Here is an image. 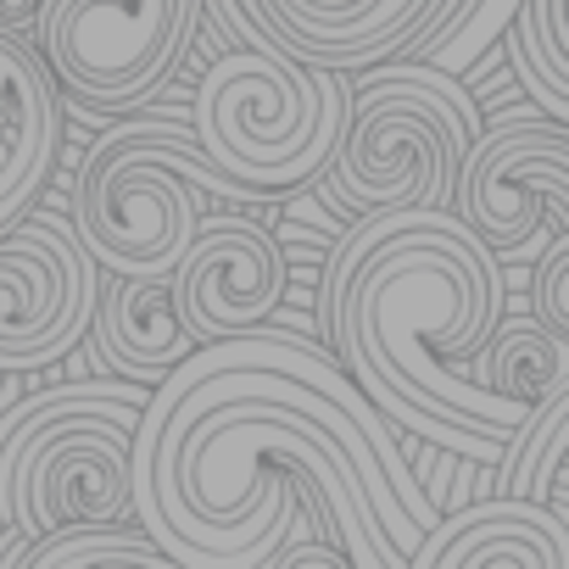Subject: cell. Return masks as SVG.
<instances>
[{"instance_id":"52a82bcc","label":"cell","mask_w":569,"mask_h":569,"mask_svg":"<svg viewBox=\"0 0 569 569\" xmlns=\"http://www.w3.org/2000/svg\"><path fill=\"white\" fill-rule=\"evenodd\" d=\"M458 223L502 262L536 257L541 234L569 229V134L547 112H502L480 123L452 173Z\"/></svg>"},{"instance_id":"30bf717a","label":"cell","mask_w":569,"mask_h":569,"mask_svg":"<svg viewBox=\"0 0 569 569\" xmlns=\"http://www.w3.org/2000/svg\"><path fill=\"white\" fill-rule=\"evenodd\" d=\"M408 569H569V519L530 497H486L436 519Z\"/></svg>"},{"instance_id":"5b68a950","label":"cell","mask_w":569,"mask_h":569,"mask_svg":"<svg viewBox=\"0 0 569 569\" xmlns=\"http://www.w3.org/2000/svg\"><path fill=\"white\" fill-rule=\"evenodd\" d=\"M352 107L341 68H308L273 46L218 57L196 90V140L251 196H284L325 173Z\"/></svg>"},{"instance_id":"7a4b0ae2","label":"cell","mask_w":569,"mask_h":569,"mask_svg":"<svg viewBox=\"0 0 569 569\" xmlns=\"http://www.w3.org/2000/svg\"><path fill=\"white\" fill-rule=\"evenodd\" d=\"M146 397L129 380L23 397L0 419V525L40 541L68 525L129 519V436Z\"/></svg>"},{"instance_id":"7c38bea8","label":"cell","mask_w":569,"mask_h":569,"mask_svg":"<svg viewBox=\"0 0 569 569\" xmlns=\"http://www.w3.org/2000/svg\"><path fill=\"white\" fill-rule=\"evenodd\" d=\"M497 40H508V62L530 107L547 112L552 123H569V7L563 0H519Z\"/></svg>"},{"instance_id":"4fadbf2b","label":"cell","mask_w":569,"mask_h":569,"mask_svg":"<svg viewBox=\"0 0 569 569\" xmlns=\"http://www.w3.org/2000/svg\"><path fill=\"white\" fill-rule=\"evenodd\" d=\"M475 358H480L475 380L508 402H525V408H536L547 391L569 386V336H552L536 319H513V325L497 319Z\"/></svg>"},{"instance_id":"3957f363","label":"cell","mask_w":569,"mask_h":569,"mask_svg":"<svg viewBox=\"0 0 569 569\" xmlns=\"http://www.w3.org/2000/svg\"><path fill=\"white\" fill-rule=\"evenodd\" d=\"M201 196H251L179 123L107 129L73 179V240L107 273H173L201 212Z\"/></svg>"},{"instance_id":"8fae6325","label":"cell","mask_w":569,"mask_h":569,"mask_svg":"<svg viewBox=\"0 0 569 569\" xmlns=\"http://www.w3.org/2000/svg\"><path fill=\"white\" fill-rule=\"evenodd\" d=\"M90 330L107 363L134 386H157L196 347L190 330L179 325L168 273H112L107 291H96Z\"/></svg>"},{"instance_id":"9c48e42d","label":"cell","mask_w":569,"mask_h":569,"mask_svg":"<svg viewBox=\"0 0 569 569\" xmlns=\"http://www.w3.org/2000/svg\"><path fill=\"white\" fill-rule=\"evenodd\" d=\"M168 279L179 325L201 347L273 319V308L284 302V251L257 218L223 212L212 223H196Z\"/></svg>"},{"instance_id":"9a60e30c","label":"cell","mask_w":569,"mask_h":569,"mask_svg":"<svg viewBox=\"0 0 569 569\" xmlns=\"http://www.w3.org/2000/svg\"><path fill=\"white\" fill-rule=\"evenodd\" d=\"M530 319L547 325L552 336H569V229L547 234L530 268Z\"/></svg>"},{"instance_id":"6da1fadb","label":"cell","mask_w":569,"mask_h":569,"mask_svg":"<svg viewBox=\"0 0 569 569\" xmlns=\"http://www.w3.org/2000/svg\"><path fill=\"white\" fill-rule=\"evenodd\" d=\"M502 262L452 207L352 212V229L325 257L319 291L325 336L358 391L408 436L486 469L530 413L463 369L502 319Z\"/></svg>"},{"instance_id":"5bb4252c","label":"cell","mask_w":569,"mask_h":569,"mask_svg":"<svg viewBox=\"0 0 569 569\" xmlns=\"http://www.w3.org/2000/svg\"><path fill=\"white\" fill-rule=\"evenodd\" d=\"M23 569H101V563H118V569H179L140 525L129 519H107V525H68V530H51L40 541H23L18 558Z\"/></svg>"},{"instance_id":"ba28073f","label":"cell","mask_w":569,"mask_h":569,"mask_svg":"<svg viewBox=\"0 0 569 569\" xmlns=\"http://www.w3.org/2000/svg\"><path fill=\"white\" fill-rule=\"evenodd\" d=\"M96 262L57 218H12L0 229V375L68 358L96 313Z\"/></svg>"},{"instance_id":"277c9868","label":"cell","mask_w":569,"mask_h":569,"mask_svg":"<svg viewBox=\"0 0 569 569\" xmlns=\"http://www.w3.org/2000/svg\"><path fill=\"white\" fill-rule=\"evenodd\" d=\"M352 79L341 140L325 162V184L347 212L375 207H452V173L469 151L480 112L458 90V73L436 62H369Z\"/></svg>"},{"instance_id":"8992f818","label":"cell","mask_w":569,"mask_h":569,"mask_svg":"<svg viewBox=\"0 0 569 569\" xmlns=\"http://www.w3.org/2000/svg\"><path fill=\"white\" fill-rule=\"evenodd\" d=\"M196 18L201 0H40L29 34L79 112H129L173 79Z\"/></svg>"}]
</instances>
